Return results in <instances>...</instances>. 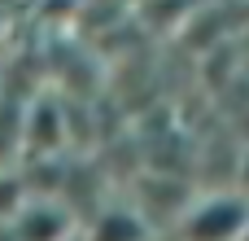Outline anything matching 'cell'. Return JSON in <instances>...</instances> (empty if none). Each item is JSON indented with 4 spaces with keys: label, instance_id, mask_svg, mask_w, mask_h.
Instances as JSON below:
<instances>
[{
    "label": "cell",
    "instance_id": "7a4b0ae2",
    "mask_svg": "<svg viewBox=\"0 0 249 241\" xmlns=\"http://www.w3.org/2000/svg\"><path fill=\"white\" fill-rule=\"evenodd\" d=\"M9 228L13 241H70V215L53 202H31Z\"/></svg>",
    "mask_w": 249,
    "mask_h": 241
},
{
    "label": "cell",
    "instance_id": "277c9868",
    "mask_svg": "<svg viewBox=\"0 0 249 241\" xmlns=\"http://www.w3.org/2000/svg\"><path fill=\"white\" fill-rule=\"evenodd\" d=\"M241 189L249 193V149H245V162H241Z\"/></svg>",
    "mask_w": 249,
    "mask_h": 241
},
{
    "label": "cell",
    "instance_id": "6da1fadb",
    "mask_svg": "<svg viewBox=\"0 0 249 241\" xmlns=\"http://www.w3.org/2000/svg\"><path fill=\"white\" fill-rule=\"evenodd\" d=\"M249 220L245 193H210L193 202L179 220V241H236Z\"/></svg>",
    "mask_w": 249,
    "mask_h": 241
},
{
    "label": "cell",
    "instance_id": "3957f363",
    "mask_svg": "<svg viewBox=\"0 0 249 241\" xmlns=\"http://www.w3.org/2000/svg\"><path fill=\"white\" fill-rule=\"evenodd\" d=\"M88 241H149V224L131 211H101Z\"/></svg>",
    "mask_w": 249,
    "mask_h": 241
},
{
    "label": "cell",
    "instance_id": "5b68a950",
    "mask_svg": "<svg viewBox=\"0 0 249 241\" xmlns=\"http://www.w3.org/2000/svg\"><path fill=\"white\" fill-rule=\"evenodd\" d=\"M236 241H249V220H245V228H241V237H236Z\"/></svg>",
    "mask_w": 249,
    "mask_h": 241
}]
</instances>
